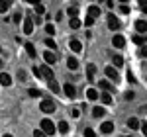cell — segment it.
I'll return each mask as SVG.
<instances>
[{"mask_svg":"<svg viewBox=\"0 0 147 137\" xmlns=\"http://www.w3.org/2000/svg\"><path fill=\"white\" fill-rule=\"evenodd\" d=\"M39 108H41L43 114H53V112H55V102L49 100V98H43L41 104H39Z\"/></svg>","mask_w":147,"mask_h":137,"instance_id":"cell-1","label":"cell"},{"mask_svg":"<svg viewBox=\"0 0 147 137\" xmlns=\"http://www.w3.org/2000/svg\"><path fill=\"white\" fill-rule=\"evenodd\" d=\"M55 124L51 122V120H41V131L45 133V135H53L55 133Z\"/></svg>","mask_w":147,"mask_h":137,"instance_id":"cell-2","label":"cell"},{"mask_svg":"<svg viewBox=\"0 0 147 137\" xmlns=\"http://www.w3.org/2000/svg\"><path fill=\"white\" fill-rule=\"evenodd\" d=\"M108 28H110V30H120V28H122L120 20H118L114 14H108Z\"/></svg>","mask_w":147,"mask_h":137,"instance_id":"cell-3","label":"cell"},{"mask_svg":"<svg viewBox=\"0 0 147 137\" xmlns=\"http://www.w3.org/2000/svg\"><path fill=\"white\" fill-rule=\"evenodd\" d=\"M24 47H26V53H28V55H30L32 59H35V57H37V51H35V45L32 43V41H26V43H24Z\"/></svg>","mask_w":147,"mask_h":137,"instance_id":"cell-4","label":"cell"},{"mask_svg":"<svg viewBox=\"0 0 147 137\" xmlns=\"http://www.w3.org/2000/svg\"><path fill=\"white\" fill-rule=\"evenodd\" d=\"M43 59H45L47 67H49V65H55V61H57V55L53 53V51H49V49H47L45 53H43Z\"/></svg>","mask_w":147,"mask_h":137,"instance_id":"cell-5","label":"cell"},{"mask_svg":"<svg viewBox=\"0 0 147 137\" xmlns=\"http://www.w3.org/2000/svg\"><path fill=\"white\" fill-rule=\"evenodd\" d=\"M136 30H137V35L147 34V20H137L136 22Z\"/></svg>","mask_w":147,"mask_h":137,"instance_id":"cell-6","label":"cell"},{"mask_svg":"<svg viewBox=\"0 0 147 137\" xmlns=\"http://www.w3.org/2000/svg\"><path fill=\"white\" fill-rule=\"evenodd\" d=\"M32 32H34V20H32V18H26V20H24V34L30 35Z\"/></svg>","mask_w":147,"mask_h":137,"instance_id":"cell-7","label":"cell"},{"mask_svg":"<svg viewBox=\"0 0 147 137\" xmlns=\"http://www.w3.org/2000/svg\"><path fill=\"white\" fill-rule=\"evenodd\" d=\"M39 73H41V77H45L47 80H53V71H51V67L43 65V67H39Z\"/></svg>","mask_w":147,"mask_h":137,"instance_id":"cell-8","label":"cell"},{"mask_svg":"<svg viewBox=\"0 0 147 137\" xmlns=\"http://www.w3.org/2000/svg\"><path fill=\"white\" fill-rule=\"evenodd\" d=\"M69 47H71V49H73L75 53H79V51H82V43H80V41L77 39V37H73V39L69 41Z\"/></svg>","mask_w":147,"mask_h":137,"instance_id":"cell-9","label":"cell"},{"mask_svg":"<svg viewBox=\"0 0 147 137\" xmlns=\"http://www.w3.org/2000/svg\"><path fill=\"white\" fill-rule=\"evenodd\" d=\"M104 73H106V77H108L110 80H114V82L118 80V73H116V68H114V67H106V68H104Z\"/></svg>","mask_w":147,"mask_h":137,"instance_id":"cell-10","label":"cell"},{"mask_svg":"<svg viewBox=\"0 0 147 137\" xmlns=\"http://www.w3.org/2000/svg\"><path fill=\"white\" fill-rule=\"evenodd\" d=\"M63 88H65V94H67L69 98H75V96H77V90H75V86H73L71 82H67Z\"/></svg>","mask_w":147,"mask_h":137,"instance_id":"cell-11","label":"cell"},{"mask_svg":"<svg viewBox=\"0 0 147 137\" xmlns=\"http://www.w3.org/2000/svg\"><path fill=\"white\" fill-rule=\"evenodd\" d=\"M0 84H4V86H10L12 84V77L8 73H0Z\"/></svg>","mask_w":147,"mask_h":137,"instance_id":"cell-12","label":"cell"},{"mask_svg":"<svg viewBox=\"0 0 147 137\" xmlns=\"http://www.w3.org/2000/svg\"><path fill=\"white\" fill-rule=\"evenodd\" d=\"M100 131L102 133H112L114 131V124L112 122H104V124L100 126Z\"/></svg>","mask_w":147,"mask_h":137,"instance_id":"cell-13","label":"cell"},{"mask_svg":"<svg viewBox=\"0 0 147 137\" xmlns=\"http://www.w3.org/2000/svg\"><path fill=\"white\" fill-rule=\"evenodd\" d=\"M112 43H114V47H124V43H125V39H124V35H114V39H112Z\"/></svg>","mask_w":147,"mask_h":137,"instance_id":"cell-14","label":"cell"},{"mask_svg":"<svg viewBox=\"0 0 147 137\" xmlns=\"http://www.w3.org/2000/svg\"><path fill=\"white\" fill-rule=\"evenodd\" d=\"M92 116H94V118H104V116H106V110H104L102 106H96V108L92 110Z\"/></svg>","mask_w":147,"mask_h":137,"instance_id":"cell-15","label":"cell"},{"mask_svg":"<svg viewBox=\"0 0 147 137\" xmlns=\"http://www.w3.org/2000/svg\"><path fill=\"white\" fill-rule=\"evenodd\" d=\"M57 129H59V133L67 135V133H69V124H67V122H59V126H57Z\"/></svg>","mask_w":147,"mask_h":137,"instance_id":"cell-16","label":"cell"},{"mask_svg":"<svg viewBox=\"0 0 147 137\" xmlns=\"http://www.w3.org/2000/svg\"><path fill=\"white\" fill-rule=\"evenodd\" d=\"M12 6L10 0H0V14H4V12H8V8Z\"/></svg>","mask_w":147,"mask_h":137,"instance_id":"cell-17","label":"cell"},{"mask_svg":"<svg viewBox=\"0 0 147 137\" xmlns=\"http://www.w3.org/2000/svg\"><path fill=\"white\" fill-rule=\"evenodd\" d=\"M94 75H96V67L94 65H88L86 67V77H88V80H94Z\"/></svg>","mask_w":147,"mask_h":137,"instance_id":"cell-18","label":"cell"},{"mask_svg":"<svg viewBox=\"0 0 147 137\" xmlns=\"http://www.w3.org/2000/svg\"><path fill=\"white\" fill-rule=\"evenodd\" d=\"M88 16L94 20L96 16H100V8H98V6H90V8H88Z\"/></svg>","mask_w":147,"mask_h":137,"instance_id":"cell-19","label":"cell"},{"mask_svg":"<svg viewBox=\"0 0 147 137\" xmlns=\"http://www.w3.org/2000/svg\"><path fill=\"white\" fill-rule=\"evenodd\" d=\"M67 65H69V68H71V71H75V68L79 67V61H77L75 57H69L67 59Z\"/></svg>","mask_w":147,"mask_h":137,"instance_id":"cell-20","label":"cell"},{"mask_svg":"<svg viewBox=\"0 0 147 137\" xmlns=\"http://www.w3.org/2000/svg\"><path fill=\"white\" fill-rule=\"evenodd\" d=\"M86 98H88V100H98V92L94 90V88H88V90H86Z\"/></svg>","mask_w":147,"mask_h":137,"instance_id":"cell-21","label":"cell"},{"mask_svg":"<svg viewBox=\"0 0 147 137\" xmlns=\"http://www.w3.org/2000/svg\"><path fill=\"white\" fill-rule=\"evenodd\" d=\"M127 127H129V129H137V127H139V120H137V118L127 120Z\"/></svg>","mask_w":147,"mask_h":137,"instance_id":"cell-22","label":"cell"},{"mask_svg":"<svg viewBox=\"0 0 147 137\" xmlns=\"http://www.w3.org/2000/svg\"><path fill=\"white\" fill-rule=\"evenodd\" d=\"M98 86H100V88H104L106 92H110V90H112V84H110L108 80H98Z\"/></svg>","mask_w":147,"mask_h":137,"instance_id":"cell-23","label":"cell"},{"mask_svg":"<svg viewBox=\"0 0 147 137\" xmlns=\"http://www.w3.org/2000/svg\"><path fill=\"white\" fill-rule=\"evenodd\" d=\"M100 100H102V104H106V106H108V104H112V96H110L108 92H104V94L100 96Z\"/></svg>","mask_w":147,"mask_h":137,"instance_id":"cell-24","label":"cell"},{"mask_svg":"<svg viewBox=\"0 0 147 137\" xmlns=\"http://www.w3.org/2000/svg\"><path fill=\"white\" fill-rule=\"evenodd\" d=\"M67 14L71 16V20H73V18H77V16H79V8H77V6H71V8L67 10Z\"/></svg>","mask_w":147,"mask_h":137,"instance_id":"cell-25","label":"cell"},{"mask_svg":"<svg viewBox=\"0 0 147 137\" xmlns=\"http://www.w3.org/2000/svg\"><path fill=\"white\" fill-rule=\"evenodd\" d=\"M69 26H71L73 30H79V28L82 26V24H80V20H79V18H73V20L69 22Z\"/></svg>","mask_w":147,"mask_h":137,"instance_id":"cell-26","label":"cell"},{"mask_svg":"<svg viewBox=\"0 0 147 137\" xmlns=\"http://www.w3.org/2000/svg\"><path fill=\"white\" fill-rule=\"evenodd\" d=\"M49 88H51V92H59L61 88H59V84H57V80H49Z\"/></svg>","mask_w":147,"mask_h":137,"instance_id":"cell-27","label":"cell"},{"mask_svg":"<svg viewBox=\"0 0 147 137\" xmlns=\"http://www.w3.org/2000/svg\"><path fill=\"white\" fill-rule=\"evenodd\" d=\"M122 65H124V57L114 55V67H122Z\"/></svg>","mask_w":147,"mask_h":137,"instance_id":"cell-28","label":"cell"},{"mask_svg":"<svg viewBox=\"0 0 147 137\" xmlns=\"http://www.w3.org/2000/svg\"><path fill=\"white\" fill-rule=\"evenodd\" d=\"M45 45L49 47L51 51H55V49H57V43H55V41H53V39H51V37H49V39H45Z\"/></svg>","mask_w":147,"mask_h":137,"instance_id":"cell-29","label":"cell"},{"mask_svg":"<svg viewBox=\"0 0 147 137\" xmlns=\"http://www.w3.org/2000/svg\"><path fill=\"white\" fill-rule=\"evenodd\" d=\"M134 43H136V45H143V43H145L143 35H134Z\"/></svg>","mask_w":147,"mask_h":137,"instance_id":"cell-30","label":"cell"},{"mask_svg":"<svg viewBox=\"0 0 147 137\" xmlns=\"http://www.w3.org/2000/svg\"><path fill=\"white\" fill-rule=\"evenodd\" d=\"M125 79H127V82H131V84H136L137 80H136V77H134V73L131 71H127V75H125Z\"/></svg>","mask_w":147,"mask_h":137,"instance_id":"cell-31","label":"cell"},{"mask_svg":"<svg viewBox=\"0 0 147 137\" xmlns=\"http://www.w3.org/2000/svg\"><path fill=\"white\" fill-rule=\"evenodd\" d=\"M30 96H32V98H39V96H41V92L37 90V88H30Z\"/></svg>","mask_w":147,"mask_h":137,"instance_id":"cell-32","label":"cell"},{"mask_svg":"<svg viewBox=\"0 0 147 137\" xmlns=\"http://www.w3.org/2000/svg\"><path fill=\"white\" fill-rule=\"evenodd\" d=\"M96 133H94V129H90V127H86L84 129V137H94Z\"/></svg>","mask_w":147,"mask_h":137,"instance_id":"cell-33","label":"cell"},{"mask_svg":"<svg viewBox=\"0 0 147 137\" xmlns=\"http://www.w3.org/2000/svg\"><path fill=\"white\" fill-rule=\"evenodd\" d=\"M45 32H47L49 35H53V34H55V28H53L51 24H47V26H45Z\"/></svg>","mask_w":147,"mask_h":137,"instance_id":"cell-34","label":"cell"},{"mask_svg":"<svg viewBox=\"0 0 147 137\" xmlns=\"http://www.w3.org/2000/svg\"><path fill=\"white\" fill-rule=\"evenodd\" d=\"M35 12H37V14H43V12H45L43 4H35Z\"/></svg>","mask_w":147,"mask_h":137,"instance_id":"cell-35","label":"cell"},{"mask_svg":"<svg viewBox=\"0 0 147 137\" xmlns=\"http://www.w3.org/2000/svg\"><path fill=\"white\" fill-rule=\"evenodd\" d=\"M92 24H94V20H92L90 16H86V20H84V26H86V28H90Z\"/></svg>","mask_w":147,"mask_h":137,"instance_id":"cell-36","label":"cell"},{"mask_svg":"<svg viewBox=\"0 0 147 137\" xmlns=\"http://www.w3.org/2000/svg\"><path fill=\"white\" fill-rule=\"evenodd\" d=\"M34 137H47V135L41 131V129H35V131H34Z\"/></svg>","mask_w":147,"mask_h":137,"instance_id":"cell-37","label":"cell"},{"mask_svg":"<svg viewBox=\"0 0 147 137\" xmlns=\"http://www.w3.org/2000/svg\"><path fill=\"white\" fill-rule=\"evenodd\" d=\"M14 22H16V24L22 22V14H20V12H18V14H14Z\"/></svg>","mask_w":147,"mask_h":137,"instance_id":"cell-38","label":"cell"},{"mask_svg":"<svg viewBox=\"0 0 147 137\" xmlns=\"http://www.w3.org/2000/svg\"><path fill=\"white\" fill-rule=\"evenodd\" d=\"M120 12H122V14H129V8H127L125 4H122V6H120Z\"/></svg>","mask_w":147,"mask_h":137,"instance_id":"cell-39","label":"cell"},{"mask_svg":"<svg viewBox=\"0 0 147 137\" xmlns=\"http://www.w3.org/2000/svg\"><path fill=\"white\" fill-rule=\"evenodd\" d=\"M134 96H136V94H134V92H125V100H131V98H134Z\"/></svg>","mask_w":147,"mask_h":137,"instance_id":"cell-40","label":"cell"},{"mask_svg":"<svg viewBox=\"0 0 147 137\" xmlns=\"http://www.w3.org/2000/svg\"><path fill=\"white\" fill-rule=\"evenodd\" d=\"M18 79H20V80H26V73H24V71H20V73H18Z\"/></svg>","mask_w":147,"mask_h":137,"instance_id":"cell-41","label":"cell"},{"mask_svg":"<svg viewBox=\"0 0 147 137\" xmlns=\"http://www.w3.org/2000/svg\"><path fill=\"white\" fill-rule=\"evenodd\" d=\"M141 57H145V59H147V45L141 49Z\"/></svg>","mask_w":147,"mask_h":137,"instance_id":"cell-42","label":"cell"},{"mask_svg":"<svg viewBox=\"0 0 147 137\" xmlns=\"http://www.w3.org/2000/svg\"><path fill=\"white\" fill-rule=\"evenodd\" d=\"M141 131H143V135L147 137V124H143V126H141Z\"/></svg>","mask_w":147,"mask_h":137,"instance_id":"cell-43","label":"cell"},{"mask_svg":"<svg viewBox=\"0 0 147 137\" xmlns=\"http://www.w3.org/2000/svg\"><path fill=\"white\" fill-rule=\"evenodd\" d=\"M4 137H12V135H10V133H6V135H4Z\"/></svg>","mask_w":147,"mask_h":137,"instance_id":"cell-44","label":"cell"},{"mask_svg":"<svg viewBox=\"0 0 147 137\" xmlns=\"http://www.w3.org/2000/svg\"><path fill=\"white\" fill-rule=\"evenodd\" d=\"M143 12H145V14H147V8H143Z\"/></svg>","mask_w":147,"mask_h":137,"instance_id":"cell-45","label":"cell"},{"mask_svg":"<svg viewBox=\"0 0 147 137\" xmlns=\"http://www.w3.org/2000/svg\"><path fill=\"white\" fill-rule=\"evenodd\" d=\"M0 65H2V59H0Z\"/></svg>","mask_w":147,"mask_h":137,"instance_id":"cell-46","label":"cell"},{"mask_svg":"<svg viewBox=\"0 0 147 137\" xmlns=\"http://www.w3.org/2000/svg\"><path fill=\"white\" fill-rule=\"evenodd\" d=\"M145 110H147V108H143V112H145Z\"/></svg>","mask_w":147,"mask_h":137,"instance_id":"cell-47","label":"cell"},{"mask_svg":"<svg viewBox=\"0 0 147 137\" xmlns=\"http://www.w3.org/2000/svg\"><path fill=\"white\" fill-rule=\"evenodd\" d=\"M0 51H2V47H0Z\"/></svg>","mask_w":147,"mask_h":137,"instance_id":"cell-48","label":"cell"},{"mask_svg":"<svg viewBox=\"0 0 147 137\" xmlns=\"http://www.w3.org/2000/svg\"><path fill=\"white\" fill-rule=\"evenodd\" d=\"M127 137H131V135H127Z\"/></svg>","mask_w":147,"mask_h":137,"instance_id":"cell-49","label":"cell"}]
</instances>
